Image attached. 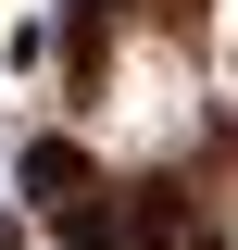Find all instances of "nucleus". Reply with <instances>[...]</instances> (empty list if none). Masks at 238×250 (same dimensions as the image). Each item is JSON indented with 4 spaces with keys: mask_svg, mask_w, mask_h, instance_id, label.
Listing matches in <instances>:
<instances>
[{
    "mask_svg": "<svg viewBox=\"0 0 238 250\" xmlns=\"http://www.w3.org/2000/svg\"><path fill=\"white\" fill-rule=\"evenodd\" d=\"M213 62H226V88H238V0H213Z\"/></svg>",
    "mask_w": 238,
    "mask_h": 250,
    "instance_id": "f03ea898",
    "label": "nucleus"
},
{
    "mask_svg": "<svg viewBox=\"0 0 238 250\" xmlns=\"http://www.w3.org/2000/svg\"><path fill=\"white\" fill-rule=\"evenodd\" d=\"M188 138H201V75H188L163 38H125L113 88H100V150L113 163H163V150H188Z\"/></svg>",
    "mask_w": 238,
    "mask_h": 250,
    "instance_id": "f257e3e1",
    "label": "nucleus"
}]
</instances>
